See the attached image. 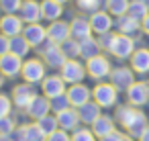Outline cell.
I'll return each instance as SVG.
<instances>
[{
	"instance_id": "obj_8",
	"label": "cell",
	"mask_w": 149,
	"mask_h": 141,
	"mask_svg": "<svg viewBox=\"0 0 149 141\" xmlns=\"http://www.w3.org/2000/svg\"><path fill=\"white\" fill-rule=\"evenodd\" d=\"M23 19L17 17V15H6L0 19V33L6 35V37H17V35H23Z\"/></svg>"
},
{
	"instance_id": "obj_32",
	"label": "cell",
	"mask_w": 149,
	"mask_h": 141,
	"mask_svg": "<svg viewBox=\"0 0 149 141\" xmlns=\"http://www.w3.org/2000/svg\"><path fill=\"white\" fill-rule=\"evenodd\" d=\"M37 125H39V129L49 137L51 133H55L57 131V119H53V117H49V114H45V117H41V119H37Z\"/></svg>"
},
{
	"instance_id": "obj_13",
	"label": "cell",
	"mask_w": 149,
	"mask_h": 141,
	"mask_svg": "<svg viewBox=\"0 0 149 141\" xmlns=\"http://www.w3.org/2000/svg\"><path fill=\"white\" fill-rule=\"evenodd\" d=\"M110 84L116 90H129V86L135 84L133 70H129V68H116V70H112L110 72Z\"/></svg>"
},
{
	"instance_id": "obj_38",
	"label": "cell",
	"mask_w": 149,
	"mask_h": 141,
	"mask_svg": "<svg viewBox=\"0 0 149 141\" xmlns=\"http://www.w3.org/2000/svg\"><path fill=\"white\" fill-rule=\"evenodd\" d=\"M72 141H94V133H90L88 129L76 131V135L72 137Z\"/></svg>"
},
{
	"instance_id": "obj_9",
	"label": "cell",
	"mask_w": 149,
	"mask_h": 141,
	"mask_svg": "<svg viewBox=\"0 0 149 141\" xmlns=\"http://www.w3.org/2000/svg\"><path fill=\"white\" fill-rule=\"evenodd\" d=\"M92 94H94V102L100 106H112L116 102V88L112 84H98Z\"/></svg>"
},
{
	"instance_id": "obj_33",
	"label": "cell",
	"mask_w": 149,
	"mask_h": 141,
	"mask_svg": "<svg viewBox=\"0 0 149 141\" xmlns=\"http://www.w3.org/2000/svg\"><path fill=\"white\" fill-rule=\"evenodd\" d=\"M25 129V141H47V135L39 129V125H27Z\"/></svg>"
},
{
	"instance_id": "obj_14",
	"label": "cell",
	"mask_w": 149,
	"mask_h": 141,
	"mask_svg": "<svg viewBox=\"0 0 149 141\" xmlns=\"http://www.w3.org/2000/svg\"><path fill=\"white\" fill-rule=\"evenodd\" d=\"M19 13H21V19H23V23H27V25L39 23V21L43 19L41 4H39V2H35V0H25Z\"/></svg>"
},
{
	"instance_id": "obj_16",
	"label": "cell",
	"mask_w": 149,
	"mask_h": 141,
	"mask_svg": "<svg viewBox=\"0 0 149 141\" xmlns=\"http://www.w3.org/2000/svg\"><path fill=\"white\" fill-rule=\"evenodd\" d=\"M41 88H43V92H45L47 98H55V96H59V94L65 92V86H63V78L61 76H47V78H43Z\"/></svg>"
},
{
	"instance_id": "obj_23",
	"label": "cell",
	"mask_w": 149,
	"mask_h": 141,
	"mask_svg": "<svg viewBox=\"0 0 149 141\" xmlns=\"http://www.w3.org/2000/svg\"><path fill=\"white\" fill-rule=\"evenodd\" d=\"M78 117H80V121L92 125V123L100 117V104H96V102H86V104H82V106L78 108Z\"/></svg>"
},
{
	"instance_id": "obj_12",
	"label": "cell",
	"mask_w": 149,
	"mask_h": 141,
	"mask_svg": "<svg viewBox=\"0 0 149 141\" xmlns=\"http://www.w3.org/2000/svg\"><path fill=\"white\" fill-rule=\"evenodd\" d=\"M70 33H72V39H76V41H84V39L92 37V25H90V19L76 17V19L70 23Z\"/></svg>"
},
{
	"instance_id": "obj_34",
	"label": "cell",
	"mask_w": 149,
	"mask_h": 141,
	"mask_svg": "<svg viewBox=\"0 0 149 141\" xmlns=\"http://www.w3.org/2000/svg\"><path fill=\"white\" fill-rule=\"evenodd\" d=\"M23 6V0H0V10L6 15H17Z\"/></svg>"
},
{
	"instance_id": "obj_42",
	"label": "cell",
	"mask_w": 149,
	"mask_h": 141,
	"mask_svg": "<svg viewBox=\"0 0 149 141\" xmlns=\"http://www.w3.org/2000/svg\"><path fill=\"white\" fill-rule=\"evenodd\" d=\"M112 39H114V35H110V33H104V35H100L98 43H100V47H104V49H110V45H112Z\"/></svg>"
},
{
	"instance_id": "obj_28",
	"label": "cell",
	"mask_w": 149,
	"mask_h": 141,
	"mask_svg": "<svg viewBox=\"0 0 149 141\" xmlns=\"http://www.w3.org/2000/svg\"><path fill=\"white\" fill-rule=\"evenodd\" d=\"M78 121H80V117H78V110H63V112H59L57 114V123H59V127L63 129V131H68V129H74L76 125H78Z\"/></svg>"
},
{
	"instance_id": "obj_48",
	"label": "cell",
	"mask_w": 149,
	"mask_h": 141,
	"mask_svg": "<svg viewBox=\"0 0 149 141\" xmlns=\"http://www.w3.org/2000/svg\"><path fill=\"white\" fill-rule=\"evenodd\" d=\"M123 141H133V139H131V137H125V139H123Z\"/></svg>"
},
{
	"instance_id": "obj_3",
	"label": "cell",
	"mask_w": 149,
	"mask_h": 141,
	"mask_svg": "<svg viewBox=\"0 0 149 141\" xmlns=\"http://www.w3.org/2000/svg\"><path fill=\"white\" fill-rule=\"evenodd\" d=\"M41 47V53H43V59L47 61V66H51V68H61L65 61H68V57H65V53L61 51V47L59 45H55L53 41H49L47 39V45H39Z\"/></svg>"
},
{
	"instance_id": "obj_44",
	"label": "cell",
	"mask_w": 149,
	"mask_h": 141,
	"mask_svg": "<svg viewBox=\"0 0 149 141\" xmlns=\"http://www.w3.org/2000/svg\"><path fill=\"white\" fill-rule=\"evenodd\" d=\"M141 29H143V33H147V35H149V15L141 21Z\"/></svg>"
},
{
	"instance_id": "obj_46",
	"label": "cell",
	"mask_w": 149,
	"mask_h": 141,
	"mask_svg": "<svg viewBox=\"0 0 149 141\" xmlns=\"http://www.w3.org/2000/svg\"><path fill=\"white\" fill-rule=\"evenodd\" d=\"M0 141H13L10 135H0Z\"/></svg>"
},
{
	"instance_id": "obj_47",
	"label": "cell",
	"mask_w": 149,
	"mask_h": 141,
	"mask_svg": "<svg viewBox=\"0 0 149 141\" xmlns=\"http://www.w3.org/2000/svg\"><path fill=\"white\" fill-rule=\"evenodd\" d=\"M55 2H59V4H65V2H68V0H55Z\"/></svg>"
},
{
	"instance_id": "obj_2",
	"label": "cell",
	"mask_w": 149,
	"mask_h": 141,
	"mask_svg": "<svg viewBox=\"0 0 149 141\" xmlns=\"http://www.w3.org/2000/svg\"><path fill=\"white\" fill-rule=\"evenodd\" d=\"M108 51H110L114 57L125 59V57H129V55L135 53V41L131 39V35H123V33H118V35H114L112 45H110Z\"/></svg>"
},
{
	"instance_id": "obj_17",
	"label": "cell",
	"mask_w": 149,
	"mask_h": 141,
	"mask_svg": "<svg viewBox=\"0 0 149 141\" xmlns=\"http://www.w3.org/2000/svg\"><path fill=\"white\" fill-rule=\"evenodd\" d=\"M127 96H129V102H131L133 106H141V104H145L147 98H149L147 84H145V82H135V84H131L129 90H127Z\"/></svg>"
},
{
	"instance_id": "obj_22",
	"label": "cell",
	"mask_w": 149,
	"mask_h": 141,
	"mask_svg": "<svg viewBox=\"0 0 149 141\" xmlns=\"http://www.w3.org/2000/svg\"><path fill=\"white\" fill-rule=\"evenodd\" d=\"M49 108H51V102H49L47 98L35 96V100L27 106V112H29V117H33V119H41V117H45V114L49 112Z\"/></svg>"
},
{
	"instance_id": "obj_25",
	"label": "cell",
	"mask_w": 149,
	"mask_h": 141,
	"mask_svg": "<svg viewBox=\"0 0 149 141\" xmlns=\"http://www.w3.org/2000/svg\"><path fill=\"white\" fill-rule=\"evenodd\" d=\"M114 131V125H112V119L110 117H98L94 123H92V133L96 137H106L108 133Z\"/></svg>"
},
{
	"instance_id": "obj_30",
	"label": "cell",
	"mask_w": 149,
	"mask_h": 141,
	"mask_svg": "<svg viewBox=\"0 0 149 141\" xmlns=\"http://www.w3.org/2000/svg\"><path fill=\"white\" fill-rule=\"evenodd\" d=\"M106 10H108V15H112V17H123V15H127V10H129V0H106Z\"/></svg>"
},
{
	"instance_id": "obj_26",
	"label": "cell",
	"mask_w": 149,
	"mask_h": 141,
	"mask_svg": "<svg viewBox=\"0 0 149 141\" xmlns=\"http://www.w3.org/2000/svg\"><path fill=\"white\" fill-rule=\"evenodd\" d=\"M127 15L131 17V19H135V21H143L147 15H149V4H145V2H141V0H133V2L129 4V10H127Z\"/></svg>"
},
{
	"instance_id": "obj_6",
	"label": "cell",
	"mask_w": 149,
	"mask_h": 141,
	"mask_svg": "<svg viewBox=\"0 0 149 141\" xmlns=\"http://www.w3.org/2000/svg\"><path fill=\"white\" fill-rule=\"evenodd\" d=\"M86 70H88V74H90L94 80H102V78L110 76V61H108L104 55H96V57L88 59Z\"/></svg>"
},
{
	"instance_id": "obj_10",
	"label": "cell",
	"mask_w": 149,
	"mask_h": 141,
	"mask_svg": "<svg viewBox=\"0 0 149 141\" xmlns=\"http://www.w3.org/2000/svg\"><path fill=\"white\" fill-rule=\"evenodd\" d=\"M72 37L70 33V25L63 23V21H53L49 27H47V39L53 41L55 45H61L63 41H68Z\"/></svg>"
},
{
	"instance_id": "obj_4",
	"label": "cell",
	"mask_w": 149,
	"mask_h": 141,
	"mask_svg": "<svg viewBox=\"0 0 149 141\" xmlns=\"http://www.w3.org/2000/svg\"><path fill=\"white\" fill-rule=\"evenodd\" d=\"M23 78L27 84H37V82H43L45 78V64L41 59H29L23 64V70H21Z\"/></svg>"
},
{
	"instance_id": "obj_43",
	"label": "cell",
	"mask_w": 149,
	"mask_h": 141,
	"mask_svg": "<svg viewBox=\"0 0 149 141\" xmlns=\"http://www.w3.org/2000/svg\"><path fill=\"white\" fill-rule=\"evenodd\" d=\"M125 137L120 135V133H116V131H112V133H108L106 137H102V141H123Z\"/></svg>"
},
{
	"instance_id": "obj_41",
	"label": "cell",
	"mask_w": 149,
	"mask_h": 141,
	"mask_svg": "<svg viewBox=\"0 0 149 141\" xmlns=\"http://www.w3.org/2000/svg\"><path fill=\"white\" fill-rule=\"evenodd\" d=\"M8 51H10V37H6V35L0 33V55H4Z\"/></svg>"
},
{
	"instance_id": "obj_19",
	"label": "cell",
	"mask_w": 149,
	"mask_h": 141,
	"mask_svg": "<svg viewBox=\"0 0 149 141\" xmlns=\"http://www.w3.org/2000/svg\"><path fill=\"white\" fill-rule=\"evenodd\" d=\"M90 90L84 86V84H74L70 90H68V98H70V104H74L76 108H80L82 104L90 102Z\"/></svg>"
},
{
	"instance_id": "obj_29",
	"label": "cell",
	"mask_w": 149,
	"mask_h": 141,
	"mask_svg": "<svg viewBox=\"0 0 149 141\" xmlns=\"http://www.w3.org/2000/svg\"><path fill=\"white\" fill-rule=\"evenodd\" d=\"M29 49H31V45H29V41H27L23 35L10 37V53H15V55H19V57H25V55L29 53Z\"/></svg>"
},
{
	"instance_id": "obj_37",
	"label": "cell",
	"mask_w": 149,
	"mask_h": 141,
	"mask_svg": "<svg viewBox=\"0 0 149 141\" xmlns=\"http://www.w3.org/2000/svg\"><path fill=\"white\" fill-rule=\"evenodd\" d=\"M15 131V121L8 117H0V135H10Z\"/></svg>"
},
{
	"instance_id": "obj_20",
	"label": "cell",
	"mask_w": 149,
	"mask_h": 141,
	"mask_svg": "<svg viewBox=\"0 0 149 141\" xmlns=\"http://www.w3.org/2000/svg\"><path fill=\"white\" fill-rule=\"evenodd\" d=\"M131 70L139 72V74H147L149 72V49H137L131 55Z\"/></svg>"
},
{
	"instance_id": "obj_40",
	"label": "cell",
	"mask_w": 149,
	"mask_h": 141,
	"mask_svg": "<svg viewBox=\"0 0 149 141\" xmlns=\"http://www.w3.org/2000/svg\"><path fill=\"white\" fill-rule=\"evenodd\" d=\"M47 141H72L70 139V135L61 129V131H55V133H51L49 137H47Z\"/></svg>"
},
{
	"instance_id": "obj_1",
	"label": "cell",
	"mask_w": 149,
	"mask_h": 141,
	"mask_svg": "<svg viewBox=\"0 0 149 141\" xmlns=\"http://www.w3.org/2000/svg\"><path fill=\"white\" fill-rule=\"evenodd\" d=\"M116 119L120 121V125L129 131L131 137H141L143 131L147 129V123H145V114L131 108V106H120L118 112H116Z\"/></svg>"
},
{
	"instance_id": "obj_5",
	"label": "cell",
	"mask_w": 149,
	"mask_h": 141,
	"mask_svg": "<svg viewBox=\"0 0 149 141\" xmlns=\"http://www.w3.org/2000/svg\"><path fill=\"white\" fill-rule=\"evenodd\" d=\"M86 76V68L78 61V59H68L63 66H61V78L63 82H70V84H80Z\"/></svg>"
},
{
	"instance_id": "obj_45",
	"label": "cell",
	"mask_w": 149,
	"mask_h": 141,
	"mask_svg": "<svg viewBox=\"0 0 149 141\" xmlns=\"http://www.w3.org/2000/svg\"><path fill=\"white\" fill-rule=\"evenodd\" d=\"M141 141H149V127L143 131V135H141Z\"/></svg>"
},
{
	"instance_id": "obj_35",
	"label": "cell",
	"mask_w": 149,
	"mask_h": 141,
	"mask_svg": "<svg viewBox=\"0 0 149 141\" xmlns=\"http://www.w3.org/2000/svg\"><path fill=\"white\" fill-rule=\"evenodd\" d=\"M51 108H53L57 114L63 112V110H68V108H70V98H68V94H59V96L51 98Z\"/></svg>"
},
{
	"instance_id": "obj_31",
	"label": "cell",
	"mask_w": 149,
	"mask_h": 141,
	"mask_svg": "<svg viewBox=\"0 0 149 141\" xmlns=\"http://www.w3.org/2000/svg\"><path fill=\"white\" fill-rule=\"evenodd\" d=\"M59 47H61V51L65 53L68 59H76V57L80 55V41H76V39H72V37H70L68 41H63Z\"/></svg>"
},
{
	"instance_id": "obj_49",
	"label": "cell",
	"mask_w": 149,
	"mask_h": 141,
	"mask_svg": "<svg viewBox=\"0 0 149 141\" xmlns=\"http://www.w3.org/2000/svg\"><path fill=\"white\" fill-rule=\"evenodd\" d=\"M0 86H2V78H0Z\"/></svg>"
},
{
	"instance_id": "obj_18",
	"label": "cell",
	"mask_w": 149,
	"mask_h": 141,
	"mask_svg": "<svg viewBox=\"0 0 149 141\" xmlns=\"http://www.w3.org/2000/svg\"><path fill=\"white\" fill-rule=\"evenodd\" d=\"M13 96H15V104L19 106V108H27L33 100H35V90H33V86H29V84H21V86H17L15 88V92H13Z\"/></svg>"
},
{
	"instance_id": "obj_7",
	"label": "cell",
	"mask_w": 149,
	"mask_h": 141,
	"mask_svg": "<svg viewBox=\"0 0 149 141\" xmlns=\"http://www.w3.org/2000/svg\"><path fill=\"white\" fill-rule=\"evenodd\" d=\"M21 70H23V57H19V55H15L10 51L0 55V72L4 76L15 78L17 74H21Z\"/></svg>"
},
{
	"instance_id": "obj_15",
	"label": "cell",
	"mask_w": 149,
	"mask_h": 141,
	"mask_svg": "<svg viewBox=\"0 0 149 141\" xmlns=\"http://www.w3.org/2000/svg\"><path fill=\"white\" fill-rule=\"evenodd\" d=\"M90 25H92V31H94L96 35H104V33H110L112 19H110L108 13L96 10V13H92V17H90Z\"/></svg>"
},
{
	"instance_id": "obj_39",
	"label": "cell",
	"mask_w": 149,
	"mask_h": 141,
	"mask_svg": "<svg viewBox=\"0 0 149 141\" xmlns=\"http://www.w3.org/2000/svg\"><path fill=\"white\" fill-rule=\"evenodd\" d=\"M10 100H8V96H4V94H0V117H8V112H10Z\"/></svg>"
},
{
	"instance_id": "obj_21",
	"label": "cell",
	"mask_w": 149,
	"mask_h": 141,
	"mask_svg": "<svg viewBox=\"0 0 149 141\" xmlns=\"http://www.w3.org/2000/svg\"><path fill=\"white\" fill-rule=\"evenodd\" d=\"M41 13H43V19L47 21H59V17L63 15V4L55 2V0H43L41 2Z\"/></svg>"
},
{
	"instance_id": "obj_27",
	"label": "cell",
	"mask_w": 149,
	"mask_h": 141,
	"mask_svg": "<svg viewBox=\"0 0 149 141\" xmlns=\"http://www.w3.org/2000/svg\"><path fill=\"white\" fill-rule=\"evenodd\" d=\"M116 25H118V31H120L123 35H133V33H137V31H139V27H141V23H139V21H135V19H131L129 15L118 17Z\"/></svg>"
},
{
	"instance_id": "obj_51",
	"label": "cell",
	"mask_w": 149,
	"mask_h": 141,
	"mask_svg": "<svg viewBox=\"0 0 149 141\" xmlns=\"http://www.w3.org/2000/svg\"><path fill=\"white\" fill-rule=\"evenodd\" d=\"M0 19H2V17H0Z\"/></svg>"
},
{
	"instance_id": "obj_50",
	"label": "cell",
	"mask_w": 149,
	"mask_h": 141,
	"mask_svg": "<svg viewBox=\"0 0 149 141\" xmlns=\"http://www.w3.org/2000/svg\"><path fill=\"white\" fill-rule=\"evenodd\" d=\"M147 90H149V84H147Z\"/></svg>"
},
{
	"instance_id": "obj_36",
	"label": "cell",
	"mask_w": 149,
	"mask_h": 141,
	"mask_svg": "<svg viewBox=\"0 0 149 141\" xmlns=\"http://www.w3.org/2000/svg\"><path fill=\"white\" fill-rule=\"evenodd\" d=\"M102 4V0H78V6L82 10H90V13H96Z\"/></svg>"
},
{
	"instance_id": "obj_24",
	"label": "cell",
	"mask_w": 149,
	"mask_h": 141,
	"mask_svg": "<svg viewBox=\"0 0 149 141\" xmlns=\"http://www.w3.org/2000/svg\"><path fill=\"white\" fill-rule=\"evenodd\" d=\"M100 49H102L100 43H98L96 39H92V37L80 41V55H82L84 59H92V57L100 55Z\"/></svg>"
},
{
	"instance_id": "obj_11",
	"label": "cell",
	"mask_w": 149,
	"mask_h": 141,
	"mask_svg": "<svg viewBox=\"0 0 149 141\" xmlns=\"http://www.w3.org/2000/svg\"><path fill=\"white\" fill-rule=\"evenodd\" d=\"M23 37L29 41L31 47H39L41 43L47 41V29L39 23H33V25H27L23 29Z\"/></svg>"
}]
</instances>
